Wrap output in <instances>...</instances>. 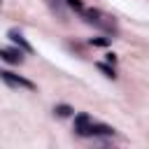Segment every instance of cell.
I'll return each instance as SVG.
<instances>
[{"label": "cell", "mask_w": 149, "mask_h": 149, "mask_svg": "<svg viewBox=\"0 0 149 149\" xmlns=\"http://www.w3.org/2000/svg\"><path fill=\"white\" fill-rule=\"evenodd\" d=\"M63 2H65L70 9H74L77 14H81V12H84V5H81V0H63Z\"/></svg>", "instance_id": "obj_10"}, {"label": "cell", "mask_w": 149, "mask_h": 149, "mask_svg": "<svg viewBox=\"0 0 149 149\" xmlns=\"http://www.w3.org/2000/svg\"><path fill=\"white\" fill-rule=\"evenodd\" d=\"M105 58H107V63H112V65H116V54H112V51H107V54H105Z\"/></svg>", "instance_id": "obj_11"}, {"label": "cell", "mask_w": 149, "mask_h": 149, "mask_svg": "<svg viewBox=\"0 0 149 149\" xmlns=\"http://www.w3.org/2000/svg\"><path fill=\"white\" fill-rule=\"evenodd\" d=\"M91 114H86V112H79V114H74V135H79V137H86V130H88V126H91Z\"/></svg>", "instance_id": "obj_5"}, {"label": "cell", "mask_w": 149, "mask_h": 149, "mask_svg": "<svg viewBox=\"0 0 149 149\" xmlns=\"http://www.w3.org/2000/svg\"><path fill=\"white\" fill-rule=\"evenodd\" d=\"M95 68H98V70H100L107 79H112V81L116 79V70H114V65H112V63H107V61L102 63V61H100V63H95Z\"/></svg>", "instance_id": "obj_7"}, {"label": "cell", "mask_w": 149, "mask_h": 149, "mask_svg": "<svg viewBox=\"0 0 149 149\" xmlns=\"http://www.w3.org/2000/svg\"><path fill=\"white\" fill-rule=\"evenodd\" d=\"M0 58L5 63H12V65H21L23 63V51L19 47H9V49H0Z\"/></svg>", "instance_id": "obj_6"}, {"label": "cell", "mask_w": 149, "mask_h": 149, "mask_svg": "<svg viewBox=\"0 0 149 149\" xmlns=\"http://www.w3.org/2000/svg\"><path fill=\"white\" fill-rule=\"evenodd\" d=\"M81 19H84V23H88V26H93V28H98V30L112 35V37L119 33L114 19L107 16V14H102L100 9H84V12H81Z\"/></svg>", "instance_id": "obj_1"}, {"label": "cell", "mask_w": 149, "mask_h": 149, "mask_svg": "<svg viewBox=\"0 0 149 149\" xmlns=\"http://www.w3.org/2000/svg\"><path fill=\"white\" fill-rule=\"evenodd\" d=\"M112 40H114V37H109V35H100V37H91L88 44H91V47H109Z\"/></svg>", "instance_id": "obj_9"}, {"label": "cell", "mask_w": 149, "mask_h": 149, "mask_svg": "<svg viewBox=\"0 0 149 149\" xmlns=\"http://www.w3.org/2000/svg\"><path fill=\"white\" fill-rule=\"evenodd\" d=\"M7 37H9V40H12V44H14V47H19L23 54H33V51H35V49H33V44H30V42L23 37V33H21V30H16V28H12V30L7 33Z\"/></svg>", "instance_id": "obj_4"}, {"label": "cell", "mask_w": 149, "mask_h": 149, "mask_svg": "<svg viewBox=\"0 0 149 149\" xmlns=\"http://www.w3.org/2000/svg\"><path fill=\"white\" fill-rule=\"evenodd\" d=\"M54 114L61 116V119H68V116L74 114V107H70V105H65V102H58V105L54 107Z\"/></svg>", "instance_id": "obj_8"}, {"label": "cell", "mask_w": 149, "mask_h": 149, "mask_svg": "<svg viewBox=\"0 0 149 149\" xmlns=\"http://www.w3.org/2000/svg\"><path fill=\"white\" fill-rule=\"evenodd\" d=\"M0 79L9 86V88H26V91H35V84L30 79H26L23 74H16L12 70H0Z\"/></svg>", "instance_id": "obj_2"}, {"label": "cell", "mask_w": 149, "mask_h": 149, "mask_svg": "<svg viewBox=\"0 0 149 149\" xmlns=\"http://www.w3.org/2000/svg\"><path fill=\"white\" fill-rule=\"evenodd\" d=\"M114 135H116V130L112 126L98 123V121H91V126L86 130V137H93V140H98V137H114Z\"/></svg>", "instance_id": "obj_3"}]
</instances>
